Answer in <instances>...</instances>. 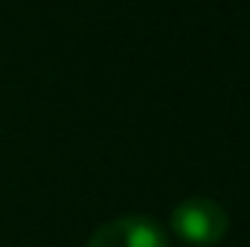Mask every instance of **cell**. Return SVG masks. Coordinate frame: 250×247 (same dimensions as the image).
Instances as JSON below:
<instances>
[{
	"instance_id": "7a4b0ae2",
	"label": "cell",
	"mask_w": 250,
	"mask_h": 247,
	"mask_svg": "<svg viewBox=\"0 0 250 247\" xmlns=\"http://www.w3.org/2000/svg\"><path fill=\"white\" fill-rule=\"evenodd\" d=\"M87 247H169V236L154 218L123 215L96 227Z\"/></svg>"
},
{
	"instance_id": "6da1fadb",
	"label": "cell",
	"mask_w": 250,
	"mask_h": 247,
	"mask_svg": "<svg viewBox=\"0 0 250 247\" xmlns=\"http://www.w3.org/2000/svg\"><path fill=\"white\" fill-rule=\"evenodd\" d=\"M230 230V218L221 204L209 198H187L172 209V233L192 247L218 245Z\"/></svg>"
}]
</instances>
